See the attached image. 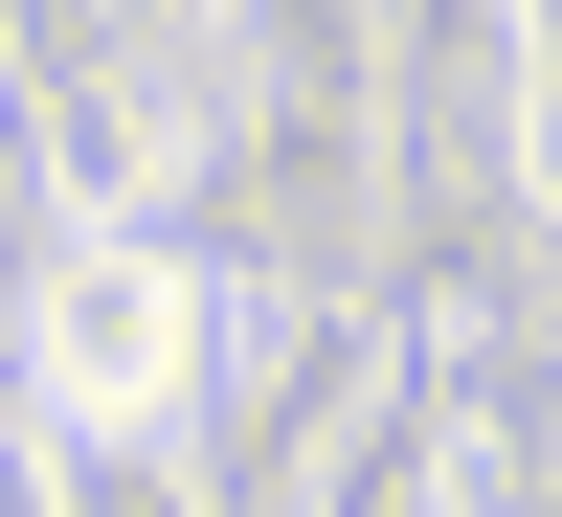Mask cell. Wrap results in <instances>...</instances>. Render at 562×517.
<instances>
[{"label": "cell", "mask_w": 562, "mask_h": 517, "mask_svg": "<svg viewBox=\"0 0 562 517\" xmlns=\"http://www.w3.org/2000/svg\"><path fill=\"white\" fill-rule=\"evenodd\" d=\"M180 383V270L158 248H68L45 293V405H158Z\"/></svg>", "instance_id": "cell-1"}]
</instances>
